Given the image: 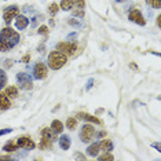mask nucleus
<instances>
[{"mask_svg":"<svg viewBox=\"0 0 161 161\" xmlns=\"http://www.w3.org/2000/svg\"><path fill=\"white\" fill-rule=\"evenodd\" d=\"M73 15L83 18L84 17V10H81V8H75V10H73Z\"/></svg>","mask_w":161,"mask_h":161,"instance_id":"c85d7f7f","label":"nucleus"},{"mask_svg":"<svg viewBox=\"0 0 161 161\" xmlns=\"http://www.w3.org/2000/svg\"><path fill=\"white\" fill-rule=\"evenodd\" d=\"M15 142H17L18 147H22L25 150H33L36 147L35 142L32 141L31 138H28V136H22V138H19V139H15Z\"/></svg>","mask_w":161,"mask_h":161,"instance_id":"6e6552de","label":"nucleus"},{"mask_svg":"<svg viewBox=\"0 0 161 161\" xmlns=\"http://www.w3.org/2000/svg\"><path fill=\"white\" fill-rule=\"evenodd\" d=\"M75 2L76 0H62L61 2V10H64V11H70L73 8V6H75Z\"/></svg>","mask_w":161,"mask_h":161,"instance_id":"a211bd4d","label":"nucleus"},{"mask_svg":"<svg viewBox=\"0 0 161 161\" xmlns=\"http://www.w3.org/2000/svg\"><path fill=\"white\" fill-rule=\"evenodd\" d=\"M146 2L152 7H154V8H160L161 7V0H146Z\"/></svg>","mask_w":161,"mask_h":161,"instance_id":"bb28decb","label":"nucleus"},{"mask_svg":"<svg viewBox=\"0 0 161 161\" xmlns=\"http://www.w3.org/2000/svg\"><path fill=\"white\" fill-rule=\"evenodd\" d=\"M47 33H48V28H47L46 25L39 28V35H47Z\"/></svg>","mask_w":161,"mask_h":161,"instance_id":"c756f323","label":"nucleus"},{"mask_svg":"<svg viewBox=\"0 0 161 161\" xmlns=\"http://www.w3.org/2000/svg\"><path fill=\"white\" fill-rule=\"evenodd\" d=\"M99 160H101V161H105V160H114V157H113V156H112L109 152H106L105 154L99 156Z\"/></svg>","mask_w":161,"mask_h":161,"instance_id":"cd10ccee","label":"nucleus"},{"mask_svg":"<svg viewBox=\"0 0 161 161\" xmlns=\"http://www.w3.org/2000/svg\"><path fill=\"white\" fill-rule=\"evenodd\" d=\"M95 136V128L91 125V124H86V125L81 127V131H80V139L84 143H90L91 141Z\"/></svg>","mask_w":161,"mask_h":161,"instance_id":"7ed1b4c3","label":"nucleus"},{"mask_svg":"<svg viewBox=\"0 0 161 161\" xmlns=\"http://www.w3.org/2000/svg\"><path fill=\"white\" fill-rule=\"evenodd\" d=\"M66 127L69 130H75L76 127H77V119H75V117H69L66 120Z\"/></svg>","mask_w":161,"mask_h":161,"instance_id":"4be33fe9","label":"nucleus"},{"mask_svg":"<svg viewBox=\"0 0 161 161\" xmlns=\"http://www.w3.org/2000/svg\"><path fill=\"white\" fill-rule=\"evenodd\" d=\"M0 160H10V156H0Z\"/></svg>","mask_w":161,"mask_h":161,"instance_id":"e433bc0d","label":"nucleus"},{"mask_svg":"<svg viewBox=\"0 0 161 161\" xmlns=\"http://www.w3.org/2000/svg\"><path fill=\"white\" fill-rule=\"evenodd\" d=\"M11 128H4V130H2V131H0V136H2V135H4V134H10V132H11Z\"/></svg>","mask_w":161,"mask_h":161,"instance_id":"7c9ffc66","label":"nucleus"},{"mask_svg":"<svg viewBox=\"0 0 161 161\" xmlns=\"http://www.w3.org/2000/svg\"><path fill=\"white\" fill-rule=\"evenodd\" d=\"M18 14H19V8H18L17 6L7 7V8L4 10V13H3V19H4V22L10 24L14 18H17Z\"/></svg>","mask_w":161,"mask_h":161,"instance_id":"0eeeda50","label":"nucleus"},{"mask_svg":"<svg viewBox=\"0 0 161 161\" xmlns=\"http://www.w3.org/2000/svg\"><path fill=\"white\" fill-rule=\"evenodd\" d=\"M75 8H86V0H76L75 2Z\"/></svg>","mask_w":161,"mask_h":161,"instance_id":"a878e982","label":"nucleus"},{"mask_svg":"<svg viewBox=\"0 0 161 161\" xmlns=\"http://www.w3.org/2000/svg\"><path fill=\"white\" fill-rule=\"evenodd\" d=\"M128 18H130V21H132V22L141 25V26H145V25H146V21H145L143 15H142V13L139 11V10H136V8H134L132 11L130 13Z\"/></svg>","mask_w":161,"mask_h":161,"instance_id":"1a4fd4ad","label":"nucleus"},{"mask_svg":"<svg viewBox=\"0 0 161 161\" xmlns=\"http://www.w3.org/2000/svg\"><path fill=\"white\" fill-rule=\"evenodd\" d=\"M4 66L6 68H11L13 66V61L10 59V61H4Z\"/></svg>","mask_w":161,"mask_h":161,"instance_id":"473e14b6","label":"nucleus"},{"mask_svg":"<svg viewBox=\"0 0 161 161\" xmlns=\"http://www.w3.org/2000/svg\"><path fill=\"white\" fill-rule=\"evenodd\" d=\"M39 147L40 149H51L53 147V141L51 139H47V138H43L42 136V142H40V145H39Z\"/></svg>","mask_w":161,"mask_h":161,"instance_id":"412c9836","label":"nucleus"},{"mask_svg":"<svg viewBox=\"0 0 161 161\" xmlns=\"http://www.w3.org/2000/svg\"><path fill=\"white\" fill-rule=\"evenodd\" d=\"M68 62V57L61 51H53L48 55V66L53 70H59L61 68H64V65Z\"/></svg>","mask_w":161,"mask_h":161,"instance_id":"f257e3e1","label":"nucleus"},{"mask_svg":"<svg viewBox=\"0 0 161 161\" xmlns=\"http://www.w3.org/2000/svg\"><path fill=\"white\" fill-rule=\"evenodd\" d=\"M99 149L103 150V152H112V149H113L112 141H109V139H103V141L99 143Z\"/></svg>","mask_w":161,"mask_h":161,"instance_id":"aec40b11","label":"nucleus"},{"mask_svg":"<svg viewBox=\"0 0 161 161\" xmlns=\"http://www.w3.org/2000/svg\"><path fill=\"white\" fill-rule=\"evenodd\" d=\"M6 83H7V75L3 69H0V90L6 86Z\"/></svg>","mask_w":161,"mask_h":161,"instance_id":"5701e85b","label":"nucleus"},{"mask_svg":"<svg viewBox=\"0 0 161 161\" xmlns=\"http://www.w3.org/2000/svg\"><path fill=\"white\" fill-rule=\"evenodd\" d=\"M130 66H131V69H134V70H136V69H138V66L134 64V62H132V64H130Z\"/></svg>","mask_w":161,"mask_h":161,"instance_id":"c9c22d12","label":"nucleus"},{"mask_svg":"<svg viewBox=\"0 0 161 161\" xmlns=\"http://www.w3.org/2000/svg\"><path fill=\"white\" fill-rule=\"evenodd\" d=\"M51 130L55 134H61L62 131H64V124H62L59 120H54V121L51 123Z\"/></svg>","mask_w":161,"mask_h":161,"instance_id":"6ab92c4d","label":"nucleus"},{"mask_svg":"<svg viewBox=\"0 0 161 161\" xmlns=\"http://www.w3.org/2000/svg\"><path fill=\"white\" fill-rule=\"evenodd\" d=\"M29 59H31V55H25V57L22 58V62H28Z\"/></svg>","mask_w":161,"mask_h":161,"instance_id":"f704fd0d","label":"nucleus"},{"mask_svg":"<svg viewBox=\"0 0 161 161\" xmlns=\"http://www.w3.org/2000/svg\"><path fill=\"white\" fill-rule=\"evenodd\" d=\"M69 24L72 25V26H80V22H77V21H73V19H69Z\"/></svg>","mask_w":161,"mask_h":161,"instance_id":"2f4dec72","label":"nucleus"},{"mask_svg":"<svg viewBox=\"0 0 161 161\" xmlns=\"http://www.w3.org/2000/svg\"><path fill=\"white\" fill-rule=\"evenodd\" d=\"M117 2H119V3H123V2H125V0H117Z\"/></svg>","mask_w":161,"mask_h":161,"instance_id":"ea45409f","label":"nucleus"},{"mask_svg":"<svg viewBox=\"0 0 161 161\" xmlns=\"http://www.w3.org/2000/svg\"><path fill=\"white\" fill-rule=\"evenodd\" d=\"M59 146L62 150H68L70 149V138L68 135H64V136L59 138Z\"/></svg>","mask_w":161,"mask_h":161,"instance_id":"ddd939ff","label":"nucleus"},{"mask_svg":"<svg viewBox=\"0 0 161 161\" xmlns=\"http://www.w3.org/2000/svg\"><path fill=\"white\" fill-rule=\"evenodd\" d=\"M157 25L161 26V17H157Z\"/></svg>","mask_w":161,"mask_h":161,"instance_id":"58836bf2","label":"nucleus"},{"mask_svg":"<svg viewBox=\"0 0 161 161\" xmlns=\"http://www.w3.org/2000/svg\"><path fill=\"white\" fill-rule=\"evenodd\" d=\"M33 75H35V79L37 80H44L48 75V70H47V66L43 62H37L35 65V69H33Z\"/></svg>","mask_w":161,"mask_h":161,"instance_id":"423d86ee","label":"nucleus"},{"mask_svg":"<svg viewBox=\"0 0 161 161\" xmlns=\"http://www.w3.org/2000/svg\"><path fill=\"white\" fill-rule=\"evenodd\" d=\"M17 81H18V84H19L21 90L29 91V90L33 88V81H32V79L29 77L26 73H18L17 75Z\"/></svg>","mask_w":161,"mask_h":161,"instance_id":"20e7f679","label":"nucleus"},{"mask_svg":"<svg viewBox=\"0 0 161 161\" xmlns=\"http://www.w3.org/2000/svg\"><path fill=\"white\" fill-rule=\"evenodd\" d=\"M10 108H11V102H10L8 97L4 94H0V109L2 110H7Z\"/></svg>","mask_w":161,"mask_h":161,"instance_id":"f8f14e48","label":"nucleus"},{"mask_svg":"<svg viewBox=\"0 0 161 161\" xmlns=\"http://www.w3.org/2000/svg\"><path fill=\"white\" fill-rule=\"evenodd\" d=\"M18 149H19V147H18V145H17L15 139H14V141H11V142H8V143H7V145L3 146V150H4V152H7V153L17 152Z\"/></svg>","mask_w":161,"mask_h":161,"instance_id":"dca6fc26","label":"nucleus"},{"mask_svg":"<svg viewBox=\"0 0 161 161\" xmlns=\"http://www.w3.org/2000/svg\"><path fill=\"white\" fill-rule=\"evenodd\" d=\"M0 42L8 43V44H11L14 47L18 42H19V33H17V32L10 26L4 28V29H2V32H0Z\"/></svg>","mask_w":161,"mask_h":161,"instance_id":"f03ea898","label":"nucleus"},{"mask_svg":"<svg viewBox=\"0 0 161 161\" xmlns=\"http://www.w3.org/2000/svg\"><path fill=\"white\" fill-rule=\"evenodd\" d=\"M152 146H153V147H156L157 150H160V145L158 143H152Z\"/></svg>","mask_w":161,"mask_h":161,"instance_id":"4c0bfd02","label":"nucleus"},{"mask_svg":"<svg viewBox=\"0 0 161 161\" xmlns=\"http://www.w3.org/2000/svg\"><path fill=\"white\" fill-rule=\"evenodd\" d=\"M57 50L64 53L65 55H73V54L76 53V50H77V44H76V43H66V42L58 43Z\"/></svg>","mask_w":161,"mask_h":161,"instance_id":"39448f33","label":"nucleus"},{"mask_svg":"<svg viewBox=\"0 0 161 161\" xmlns=\"http://www.w3.org/2000/svg\"><path fill=\"white\" fill-rule=\"evenodd\" d=\"M58 11H59V6L55 4V3H53V4L48 6V13L51 14V15H55Z\"/></svg>","mask_w":161,"mask_h":161,"instance_id":"b1692460","label":"nucleus"},{"mask_svg":"<svg viewBox=\"0 0 161 161\" xmlns=\"http://www.w3.org/2000/svg\"><path fill=\"white\" fill-rule=\"evenodd\" d=\"M29 25V19L25 15H17V21H15V26L17 29H19V31H24V29H26Z\"/></svg>","mask_w":161,"mask_h":161,"instance_id":"9b49d317","label":"nucleus"},{"mask_svg":"<svg viewBox=\"0 0 161 161\" xmlns=\"http://www.w3.org/2000/svg\"><path fill=\"white\" fill-rule=\"evenodd\" d=\"M4 95H7L8 98H17L18 97V87H15V86L7 87L4 91Z\"/></svg>","mask_w":161,"mask_h":161,"instance_id":"f3484780","label":"nucleus"},{"mask_svg":"<svg viewBox=\"0 0 161 161\" xmlns=\"http://www.w3.org/2000/svg\"><path fill=\"white\" fill-rule=\"evenodd\" d=\"M77 119L80 120H84V121H90V123H94V124H101V120L98 119L97 116H91L88 113H79L77 114Z\"/></svg>","mask_w":161,"mask_h":161,"instance_id":"9d476101","label":"nucleus"},{"mask_svg":"<svg viewBox=\"0 0 161 161\" xmlns=\"http://www.w3.org/2000/svg\"><path fill=\"white\" fill-rule=\"evenodd\" d=\"M99 143H92V145H90L88 146V149H87V153H88V156L91 157H97L98 156V153H99Z\"/></svg>","mask_w":161,"mask_h":161,"instance_id":"4468645a","label":"nucleus"},{"mask_svg":"<svg viewBox=\"0 0 161 161\" xmlns=\"http://www.w3.org/2000/svg\"><path fill=\"white\" fill-rule=\"evenodd\" d=\"M76 157H77V158H81V160H86V156L80 154V153H76Z\"/></svg>","mask_w":161,"mask_h":161,"instance_id":"72a5a7b5","label":"nucleus"},{"mask_svg":"<svg viewBox=\"0 0 161 161\" xmlns=\"http://www.w3.org/2000/svg\"><path fill=\"white\" fill-rule=\"evenodd\" d=\"M55 132H54L53 130H51V127H46V128H43L42 130V136L43 138H47V139H51V141H54L55 139Z\"/></svg>","mask_w":161,"mask_h":161,"instance_id":"2eb2a0df","label":"nucleus"},{"mask_svg":"<svg viewBox=\"0 0 161 161\" xmlns=\"http://www.w3.org/2000/svg\"><path fill=\"white\" fill-rule=\"evenodd\" d=\"M11 48H13L11 44L4 43V42H0V51H2V53H7V51H10Z\"/></svg>","mask_w":161,"mask_h":161,"instance_id":"393cba45","label":"nucleus"}]
</instances>
